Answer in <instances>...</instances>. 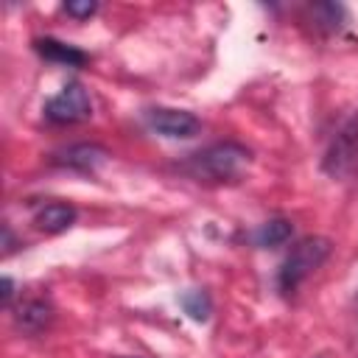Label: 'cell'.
Masks as SVG:
<instances>
[{"mask_svg": "<svg viewBox=\"0 0 358 358\" xmlns=\"http://www.w3.org/2000/svg\"><path fill=\"white\" fill-rule=\"evenodd\" d=\"M249 159L252 154L246 145L227 140V143H215V145H207L190 154L182 162V171L196 182H232L246 171Z\"/></svg>", "mask_w": 358, "mask_h": 358, "instance_id": "6da1fadb", "label": "cell"}, {"mask_svg": "<svg viewBox=\"0 0 358 358\" xmlns=\"http://www.w3.org/2000/svg\"><path fill=\"white\" fill-rule=\"evenodd\" d=\"M327 255H330V241L327 238H302L280 266V274H277L280 291H285V294L296 291L327 260Z\"/></svg>", "mask_w": 358, "mask_h": 358, "instance_id": "7a4b0ae2", "label": "cell"}, {"mask_svg": "<svg viewBox=\"0 0 358 358\" xmlns=\"http://www.w3.org/2000/svg\"><path fill=\"white\" fill-rule=\"evenodd\" d=\"M324 171L338 182H358V115H352L333 137L324 154Z\"/></svg>", "mask_w": 358, "mask_h": 358, "instance_id": "3957f363", "label": "cell"}, {"mask_svg": "<svg viewBox=\"0 0 358 358\" xmlns=\"http://www.w3.org/2000/svg\"><path fill=\"white\" fill-rule=\"evenodd\" d=\"M92 115V101L87 95V90L78 84V81H70L64 84L48 103H45V117L50 123H78V120H87Z\"/></svg>", "mask_w": 358, "mask_h": 358, "instance_id": "277c9868", "label": "cell"}, {"mask_svg": "<svg viewBox=\"0 0 358 358\" xmlns=\"http://www.w3.org/2000/svg\"><path fill=\"white\" fill-rule=\"evenodd\" d=\"M145 123L168 137V140H187V137H196L201 131V120L193 115V112H185V109H171V106H154L145 112Z\"/></svg>", "mask_w": 358, "mask_h": 358, "instance_id": "5b68a950", "label": "cell"}, {"mask_svg": "<svg viewBox=\"0 0 358 358\" xmlns=\"http://www.w3.org/2000/svg\"><path fill=\"white\" fill-rule=\"evenodd\" d=\"M56 162H62V165H67L73 171H95L98 165L106 162V151L101 145H92V143H78V145L64 148L56 157Z\"/></svg>", "mask_w": 358, "mask_h": 358, "instance_id": "8992f818", "label": "cell"}, {"mask_svg": "<svg viewBox=\"0 0 358 358\" xmlns=\"http://www.w3.org/2000/svg\"><path fill=\"white\" fill-rule=\"evenodd\" d=\"M34 221H36V227L42 232L56 235V232H64L67 227H73L76 210L70 204H64V201H50V204H45V207L36 210V218Z\"/></svg>", "mask_w": 358, "mask_h": 358, "instance_id": "52a82bcc", "label": "cell"}, {"mask_svg": "<svg viewBox=\"0 0 358 358\" xmlns=\"http://www.w3.org/2000/svg\"><path fill=\"white\" fill-rule=\"evenodd\" d=\"M36 50L48 59V62H56V64H64V67H81L87 62V53L67 45V42H59V39H36Z\"/></svg>", "mask_w": 358, "mask_h": 358, "instance_id": "ba28073f", "label": "cell"}, {"mask_svg": "<svg viewBox=\"0 0 358 358\" xmlns=\"http://www.w3.org/2000/svg\"><path fill=\"white\" fill-rule=\"evenodd\" d=\"M50 319H53V308H50L45 299H28V302H22L20 310H17L20 327H22V330H31V333L42 330Z\"/></svg>", "mask_w": 358, "mask_h": 358, "instance_id": "9c48e42d", "label": "cell"}, {"mask_svg": "<svg viewBox=\"0 0 358 358\" xmlns=\"http://www.w3.org/2000/svg\"><path fill=\"white\" fill-rule=\"evenodd\" d=\"M288 238H291V221H285V218H268V221H263V224L255 229V235H252V241H255L257 246H263V249H268V246H282Z\"/></svg>", "mask_w": 358, "mask_h": 358, "instance_id": "30bf717a", "label": "cell"}, {"mask_svg": "<svg viewBox=\"0 0 358 358\" xmlns=\"http://www.w3.org/2000/svg\"><path fill=\"white\" fill-rule=\"evenodd\" d=\"M182 305L187 308V313H190L193 319H207V313H210V302H207V296H204L201 291L185 294V296H182Z\"/></svg>", "mask_w": 358, "mask_h": 358, "instance_id": "8fae6325", "label": "cell"}, {"mask_svg": "<svg viewBox=\"0 0 358 358\" xmlns=\"http://www.w3.org/2000/svg\"><path fill=\"white\" fill-rule=\"evenodd\" d=\"M95 3H90V0H84V3H64V11L67 14H73V17H90V14H95Z\"/></svg>", "mask_w": 358, "mask_h": 358, "instance_id": "7c38bea8", "label": "cell"}, {"mask_svg": "<svg viewBox=\"0 0 358 358\" xmlns=\"http://www.w3.org/2000/svg\"><path fill=\"white\" fill-rule=\"evenodd\" d=\"M123 358H134V355H123Z\"/></svg>", "mask_w": 358, "mask_h": 358, "instance_id": "4fadbf2b", "label": "cell"}]
</instances>
